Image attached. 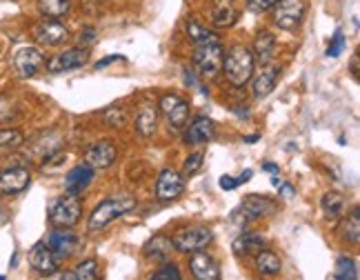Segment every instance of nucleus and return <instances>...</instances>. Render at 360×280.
<instances>
[{"label":"nucleus","mask_w":360,"mask_h":280,"mask_svg":"<svg viewBox=\"0 0 360 280\" xmlns=\"http://www.w3.org/2000/svg\"><path fill=\"white\" fill-rule=\"evenodd\" d=\"M223 69L225 76L229 80V85L233 87H245L249 80L254 76V56L247 47L236 45L231 47L223 61Z\"/></svg>","instance_id":"1"},{"label":"nucleus","mask_w":360,"mask_h":280,"mask_svg":"<svg viewBox=\"0 0 360 280\" xmlns=\"http://www.w3.org/2000/svg\"><path fill=\"white\" fill-rule=\"evenodd\" d=\"M134 207H136V201L131 196H114V198L103 201L89 216V231L105 229L107 225H112L116 218L131 212Z\"/></svg>","instance_id":"2"},{"label":"nucleus","mask_w":360,"mask_h":280,"mask_svg":"<svg viewBox=\"0 0 360 280\" xmlns=\"http://www.w3.org/2000/svg\"><path fill=\"white\" fill-rule=\"evenodd\" d=\"M47 214H49L51 225L67 229V227H74L76 222L80 220L82 207H80V203L74 198V196L69 193V196H60V198H53L49 203Z\"/></svg>","instance_id":"3"},{"label":"nucleus","mask_w":360,"mask_h":280,"mask_svg":"<svg viewBox=\"0 0 360 280\" xmlns=\"http://www.w3.org/2000/svg\"><path fill=\"white\" fill-rule=\"evenodd\" d=\"M223 61H225V49L220 43L198 45L196 53H193V65H196L200 78H214L223 69Z\"/></svg>","instance_id":"4"},{"label":"nucleus","mask_w":360,"mask_h":280,"mask_svg":"<svg viewBox=\"0 0 360 280\" xmlns=\"http://www.w3.org/2000/svg\"><path fill=\"white\" fill-rule=\"evenodd\" d=\"M214 241V234L212 229L200 227V225H193V227H185L172 236V245L174 249L183 251V254H191V251H198L205 249Z\"/></svg>","instance_id":"5"},{"label":"nucleus","mask_w":360,"mask_h":280,"mask_svg":"<svg viewBox=\"0 0 360 280\" xmlns=\"http://www.w3.org/2000/svg\"><path fill=\"white\" fill-rule=\"evenodd\" d=\"M304 18V5L302 0H278L274 5V23L285 32L298 30V25Z\"/></svg>","instance_id":"6"},{"label":"nucleus","mask_w":360,"mask_h":280,"mask_svg":"<svg viewBox=\"0 0 360 280\" xmlns=\"http://www.w3.org/2000/svg\"><path fill=\"white\" fill-rule=\"evenodd\" d=\"M160 111L167 116L172 127L183 129L187 125V118H189V103L183 101V98L176 96V94H167V96L160 98Z\"/></svg>","instance_id":"7"},{"label":"nucleus","mask_w":360,"mask_h":280,"mask_svg":"<svg viewBox=\"0 0 360 280\" xmlns=\"http://www.w3.org/2000/svg\"><path fill=\"white\" fill-rule=\"evenodd\" d=\"M185 191V178L174 170H162L156 183V198L160 203H172Z\"/></svg>","instance_id":"8"},{"label":"nucleus","mask_w":360,"mask_h":280,"mask_svg":"<svg viewBox=\"0 0 360 280\" xmlns=\"http://www.w3.org/2000/svg\"><path fill=\"white\" fill-rule=\"evenodd\" d=\"M43 65H45V56L36 47H22L16 51V56H13V67H16L20 78L36 76L40 69H43Z\"/></svg>","instance_id":"9"},{"label":"nucleus","mask_w":360,"mask_h":280,"mask_svg":"<svg viewBox=\"0 0 360 280\" xmlns=\"http://www.w3.org/2000/svg\"><path fill=\"white\" fill-rule=\"evenodd\" d=\"M34 38L38 40V43L47 45V47H58L69 38V32H67V27L60 25L58 20L45 18L43 23H38L34 27Z\"/></svg>","instance_id":"10"},{"label":"nucleus","mask_w":360,"mask_h":280,"mask_svg":"<svg viewBox=\"0 0 360 280\" xmlns=\"http://www.w3.org/2000/svg\"><path fill=\"white\" fill-rule=\"evenodd\" d=\"M30 265L43 276H51L53 272H58L60 267V258L53 254V251L45 243H36L30 249Z\"/></svg>","instance_id":"11"},{"label":"nucleus","mask_w":360,"mask_h":280,"mask_svg":"<svg viewBox=\"0 0 360 280\" xmlns=\"http://www.w3.org/2000/svg\"><path fill=\"white\" fill-rule=\"evenodd\" d=\"M89 58V49H82V47H76V49H67L58 56H53V58L47 63V69L51 74H63V72H69V69H78L87 63Z\"/></svg>","instance_id":"12"},{"label":"nucleus","mask_w":360,"mask_h":280,"mask_svg":"<svg viewBox=\"0 0 360 280\" xmlns=\"http://www.w3.org/2000/svg\"><path fill=\"white\" fill-rule=\"evenodd\" d=\"M116 156H118L116 145L109 143V140H101V143H96L87 149L85 163L91 167V170H107V167L114 165Z\"/></svg>","instance_id":"13"},{"label":"nucleus","mask_w":360,"mask_h":280,"mask_svg":"<svg viewBox=\"0 0 360 280\" xmlns=\"http://www.w3.org/2000/svg\"><path fill=\"white\" fill-rule=\"evenodd\" d=\"M189 269L198 280H218L220 278V265L210 254H205L202 249L191 251Z\"/></svg>","instance_id":"14"},{"label":"nucleus","mask_w":360,"mask_h":280,"mask_svg":"<svg viewBox=\"0 0 360 280\" xmlns=\"http://www.w3.org/2000/svg\"><path fill=\"white\" fill-rule=\"evenodd\" d=\"M30 172L25 167H9V170L0 172V191L3 193H20L30 185Z\"/></svg>","instance_id":"15"},{"label":"nucleus","mask_w":360,"mask_h":280,"mask_svg":"<svg viewBox=\"0 0 360 280\" xmlns=\"http://www.w3.org/2000/svg\"><path fill=\"white\" fill-rule=\"evenodd\" d=\"M240 9L236 0H214V5L210 9V18L216 27H231L238 20Z\"/></svg>","instance_id":"16"},{"label":"nucleus","mask_w":360,"mask_h":280,"mask_svg":"<svg viewBox=\"0 0 360 280\" xmlns=\"http://www.w3.org/2000/svg\"><path fill=\"white\" fill-rule=\"evenodd\" d=\"M276 212V205L265 198V196H247V198L243 201L240 205V214L247 218V220H258V218H267Z\"/></svg>","instance_id":"17"},{"label":"nucleus","mask_w":360,"mask_h":280,"mask_svg":"<svg viewBox=\"0 0 360 280\" xmlns=\"http://www.w3.org/2000/svg\"><path fill=\"white\" fill-rule=\"evenodd\" d=\"M45 245H47L58 258H69V256L74 254L76 245H78V238H76L72 231H65V229L60 227V231L56 229V231H49V234H47Z\"/></svg>","instance_id":"18"},{"label":"nucleus","mask_w":360,"mask_h":280,"mask_svg":"<svg viewBox=\"0 0 360 280\" xmlns=\"http://www.w3.org/2000/svg\"><path fill=\"white\" fill-rule=\"evenodd\" d=\"M278 76H281V67L265 63V67L260 69V74L254 78V96L256 98L269 96L276 87V82H278Z\"/></svg>","instance_id":"19"},{"label":"nucleus","mask_w":360,"mask_h":280,"mask_svg":"<svg viewBox=\"0 0 360 280\" xmlns=\"http://www.w3.org/2000/svg\"><path fill=\"white\" fill-rule=\"evenodd\" d=\"M262 247H267V238L262 234H240L236 241H233L231 249L236 256H256Z\"/></svg>","instance_id":"20"},{"label":"nucleus","mask_w":360,"mask_h":280,"mask_svg":"<svg viewBox=\"0 0 360 280\" xmlns=\"http://www.w3.org/2000/svg\"><path fill=\"white\" fill-rule=\"evenodd\" d=\"M91 180H94V170L85 163V165L74 167V170L65 176V187H67L69 193L76 196V193H80L82 189H87Z\"/></svg>","instance_id":"21"},{"label":"nucleus","mask_w":360,"mask_h":280,"mask_svg":"<svg viewBox=\"0 0 360 280\" xmlns=\"http://www.w3.org/2000/svg\"><path fill=\"white\" fill-rule=\"evenodd\" d=\"M216 134V127H214V122L210 118H196L191 125H189V129L185 134V140L191 145H200V143H207V140H212Z\"/></svg>","instance_id":"22"},{"label":"nucleus","mask_w":360,"mask_h":280,"mask_svg":"<svg viewBox=\"0 0 360 280\" xmlns=\"http://www.w3.org/2000/svg\"><path fill=\"white\" fill-rule=\"evenodd\" d=\"M172 249H174V245H172L169 238H165V236H154V238H151V241L145 245L143 254H145V258H149V260H167V258L172 256Z\"/></svg>","instance_id":"23"},{"label":"nucleus","mask_w":360,"mask_h":280,"mask_svg":"<svg viewBox=\"0 0 360 280\" xmlns=\"http://www.w3.org/2000/svg\"><path fill=\"white\" fill-rule=\"evenodd\" d=\"M158 129V111L154 107H143L136 116V132L143 138L154 136Z\"/></svg>","instance_id":"24"},{"label":"nucleus","mask_w":360,"mask_h":280,"mask_svg":"<svg viewBox=\"0 0 360 280\" xmlns=\"http://www.w3.org/2000/svg\"><path fill=\"white\" fill-rule=\"evenodd\" d=\"M187 36L193 45H214V43H220V38L216 32L207 30V27H202L198 20L189 18L187 20Z\"/></svg>","instance_id":"25"},{"label":"nucleus","mask_w":360,"mask_h":280,"mask_svg":"<svg viewBox=\"0 0 360 280\" xmlns=\"http://www.w3.org/2000/svg\"><path fill=\"white\" fill-rule=\"evenodd\" d=\"M281 258L278 254H274V251L262 247L258 254H256V269L262 274V276H278L281 274Z\"/></svg>","instance_id":"26"},{"label":"nucleus","mask_w":360,"mask_h":280,"mask_svg":"<svg viewBox=\"0 0 360 280\" xmlns=\"http://www.w3.org/2000/svg\"><path fill=\"white\" fill-rule=\"evenodd\" d=\"M254 47H256V56L260 58V63H271L274 53H276V38H274V34L271 32H260L256 36Z\"/></svg>","instance_id":"27"},{"label":"nucleus","mask_w":360,"mask_h":280,"mask_svg":"<svg viewBox=\"0 0 360 280\" xmlns=\"http://www.w3.org/2000/svg\"><path fill=\"white\" fill-rule=\"evenodd\" d=\"M38 9L47 18H60L72 9V0H38Z\"/></svg>","instance_id":"28"},{"label":"nucleus","mask_w":360,"mask_h":280,"mask_svg":"<svg viewBox=\"0 0 360 280\" xmlns=\"http://www.w3.org/2000/svg\"><path fill=\"white\" fill-rule=\"evenodd\" d=\"M323 209H325V214L329 218H336L342 214V209H345V196L338 193V191H329L323 196Z\"/></svg>","instance_id":"29"},{"label":"nucleus","mask_w":360,"mask_h":280,"mask_svg":"<svg viewBox=\"0 0 360 280\" xmlns=\"http://www.w3.org/2000/svg\"><path fill=\"white\" fill-rule=\"evenodd\" d=\"M340 236L345 238V241L358 243V238H360V218H358V209H354L349 218H345L342 227H340Z\"/></svg>","instance_id":"30"},{"label":"nucleus","mask_w":360,"mask_h":280,"mask_svg":"<svg viewBox=\"0 0 360 280\" xmlns=\"http://www.w3.org/2000/svg\"><path fill=\"white\" fill-rule=\"evenodd\" d=\"M334 278L338 280H356L358 278V267L349 256H340L336 262V274Z\"/></svg>","instance_id":"31"},{"label":"nucleus","mask_w":360,"mask_h":280,"mask_svg":"<svg viewBox=\"0 0 360 280\" xmlns=\"http://www.w3.org/2000/svg\"><path fill=\"white\" fill-rule=\"evenodd\" d=\"M18 116L20 114H18L16 103H13L9 96H0V127H3V125H9L11 120H16Z\"/></svg>","instance_id":"32"},{"label":"nucleus","mask_w":360,"mask_h":280,"mask_svg":"<svg viewBox=\"0 0 360 280\" xmlns=\"http://www.w3.org/2000/svg\"><path fill=\"white\" fill-rule=\"evenodd\" d=\"M22 134L18 129H0V147L3 149H16L22 145Z\"/></svg>","instance_id":"33"},{"label":"nucleus","mask_w":360,"mask_h":280,"mask_svg":"<svg viewBox=\"0 0 360 280\" xmlns=\"http://www.w3.org/2000/svg\"><path fill=\"white\" fill-rule=\"evenodd\" d=\"M74 278H78V280H94V278H98V262H96V260L80 262L78 267L74 269Z\"/></svg>","instance_id":"34"},{"label":"nucleus","mask_w":360,"mask_h":280,"mask_svg":"<svg viewBox=\"0 0 360 280\" xmlns=\"http://www.w3.org/2000/svg\"><path fill=\"white\" fill-rule=\"evenodd\" d=\"M202 160H205V156L198 151V153H191V156L185 160V176H196L198 172H200V167H202Z\"/></svg>","instance_id":"35"},{"label":"nucleus","mask_w":360,"mask_h":280,"mask_svg":"<svg viewBox=\"0 0 360 280\" xmlns=\"http://www.w3.org/2000/svg\"><path fill=\"white\" fill-rule=\"evenodd\" d=\"M254 174L252 172H245L243 176H238V178H231V176H223V178H220V187H223V189H236V187H240L243 183H247V180L249 178H252Z\"/></svg>","instance_id":"36"},{"label":"nucleus","mask_w":360,"mask_h":280,"mask_svg":"<svg viewBox=\"0 0 360 280\" xmlns=\"http://www.w3.org/2000/svg\"><path fill=\"white\" fill-rule=\"evenodd\" d=\"M345 51V34L338 30L336 34H334V40H331V45H329V49H327V56L329 58H338V56Z\"/></svg>","instance_id":"37"},{"label":"nucleus","mask_w":360,"mask_h":280,"mask_svg":"<svg viewBox=\"0 0 360 280\" xmlns=\"http://www.w3.org/2000/svg\"><path fill=\"white\" fill-rule=\"evenodd\" d=\"M151 278H154V280H178L180 278V272H178L176 265L169 262V265H165L160 272H156Z\"/></svg>","instance_id":"38"},{"label":"nucleus","mask_w":360,"mask_h":280,"mask_svg":"<svg viewBox=\"0 0 360 280\" xmlns=\"http://www.w3.org/2000/svg\"><path fill=\"white\" fill-rule=\"evenodd\" d=\"M276 3H278V0H247V9L254 13H262V11L271 9Z\"/></svg>","instance_id":"39"},{"label":"nucleus","mask_w":360,"mask_h":280,"mask_svg":"<svg viewBox=\"0 0 360 280\" xmlns=\"http://www.w3.org/2000/svg\"><path fill=\"white\" fill-rule=\"evenodd\" d=\"M105 120L116 125V127H124V125H127V114H124L122 109H112V111H107V114H105Z\"/></svg>","instance_id":"40"},{"label":"nucleus","mask_w":360,"mask_h":280,"mask_svg":"<svg viewBox=\"0 0 360 280\" xmlns=\"http://www.w3.org/2000/svg\"><path fill=\"white\" fill-rule=\"evenodd\" d=\"M276 189H278V193H281V196H285V198H292V196L296 193V191H294V187L289 185V183H281Z\"/></svg>","instance_id":"41"},{"label":"nucleus","mask_w":360,"mask_h":280,"mask_svg":"<svg viewBox=\"0 0 360 280\" xmlns=\"http://www.w3.org/2000/svg\"><path fill=\"white\" fill-rule=\"evenodd\" d=\"M122 58H124V56H107L105 61H98V63H96L94 67H96V69H103V67L112 65V63H116V61H122Z\"/></svg>","instance_id":"42"},{"label":"nucleus","mask_w":360,"mask_h":280,"mask_svg":"<svg viewBox=\"0 0 360 280\" xmlns=\"http://www.w3.org/2000/svg\"><path fill=\"white\" fill-rule=\"evenodd\" d=\"M262 170L274 174V176H278V165H274V163H265V165H262Z\"/></svg>","instance_id":"43"},{"label":"nucleus","mask_w":360,"mask_h":280,"mask_svg":"<svg viewBox=\"0 0 360 280\" xmlns=\"http://www.w3.org/2000/svg\"><path fill=\"white\" fill-rule=\"evenodd\" d=\"M80 40H85V43H94V32H85V36H80Z\"/></svg>","instance_id":"44"},{"label":"nucleus","mask_w":360,"mask_h":280,"mask_svg":"<svg viewBox=\"0 0 360 280\" xmlns=\"http://www.w3.org/2000/svg\"><path fill=\"white\" fill-rule=\"evenodd\" d=\"M0 278H3V276H0Z\"/></svg>","instance_id":"45"}]
</instances>
